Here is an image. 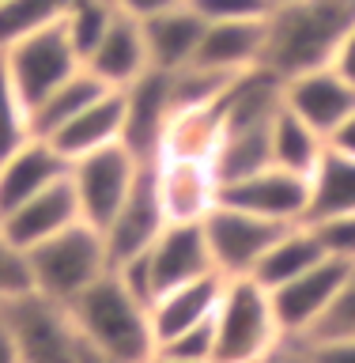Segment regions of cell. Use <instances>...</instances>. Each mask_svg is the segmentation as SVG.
<instances>
[{
  "label": "cell",
  "mask_w": 355,
  "mask_h": 363,
  "mask_svg": "<svg viewBox=\"0 0 355 363\" xmlns=\"http://www.w3.org/2000/svg\"><path fill=\"white\" fill-rule=\"evenodd\" d=\"M113 16H118V4H113V0H72V8L64 11L61 27L68 34V42L76 45L79 61H87V53L98 45V38L106 34Z\"/></svg>",
  "instance_id": "obj_29"
},
{
  "label": "cell",
  "mask_w": 355,
  "mask_h": 363,
  "mask_svg": "<svg viewBox=\"0 0 355 363\" xmlns=\"http://www.w3.org/2000/svg\"><path fill=\"white\" fill-rule=\"evenodd\" d=\"M223 133V113L220 102L215 106H201V110H178L170 118L163 140H159V155H181V159H212L215 144Z\"/></svg>",
  "instance_id": "obj_27"
},
{
  "label": "cell",
  "mask_w": 355,
  "mask_h": 363,
  "mask_svg": "<svg viewBox=\"0 0 355 363\" xmlns=\"http://www.w3.org/2000/svg\"><path fill=\"white\" fill-rule=\"evenodd\" d=\"M299 340L303 345H314V340H355V265L340 280V288L325 303V311L317 314V322Z\"/></svg>",
  "instance_id": "obj_30"
},
{
  "label": "cell",
  "mask_w": 355,
  "mask_h": 363,
  "mask_svg": "<svg viewBox=\"0 0 355 363\" xmlns=\"http://www.w3.org/2000/svg\"><path fill=\"white\" fill-rule=\"evenodd\" d=\"M303 348L310 363H355V340H314V345H303Z\"/></svg>",
  "instance_id": "obj_36"
},
{
  "label": "cell",
  "mask_w": 355,
  "mask_h": 363,
  "mask_svg": "<svg viewBox=\"0 0 355 363\" xmlns=\"http://www.w3.org/2000/svg\"><path fill=\"white\" fill-rule=\"evenodd\" d=\"M163 227H167V212H163V204H159L155 174H152V163H147L144 174L136 178V186L129 189V197L121 201V208L113 212V220L102 227L110 261L113 265H125V261H133L136 254H144V250L163 235Z\"/></svg>",
  "instance_id": "obj_12"
},
{
  "label": "cell",
  "mask_w": 355,
  "mask_h": 363,
  "mask_svg": "<svg viewBox=\"0 0 355 363\" xmlns=\"http://www.w3.org/2000/svg\"><path fill=\"white\" fill-rule=\"evenodd\" d=\"M68 318L84 348L106 363H144L155 352L147 303L121 280L118 269H110L79 299L68 303Z\"/></svg>",
  "instance_id": "obj_1"
},
{
  "label": "cell",
  "mask_w": 355,
  "mask_h": 363,
  "mask_svg": "<svg viewBox=\"0 0 355 363\" xmlns=\"http://www.w3.org/2000/svg\"><path fill=\"white\" fill-rule=\"evenodd\" d=\"M72 0H4L0 4V50L34 30H45L64 19Z\"/></svg>",
  "instance_id": "obj_28"
},
{
  "label": "cell",
  "mask_w": 355,
  "mask_h": 363,
  "mask_svg": "<svg viewBox=\"0 0 355 363\" xmlns=\"http://www.w3.org/2000/svg\"><path fill=\"white\" fill-rule=\"evenodd\" d=\"M34 136L30 129V110L27 102L19 99L16 84H11L4 57H0V159H8L16 147H23Z\"/></svg>",
  "instance_id": "obj_31"
},
{
  "label": "cell",
  "mask_w": 355,
  "mask_h": 363,
  "mask_svg": "<svg viewBox=\"0 0 355 363\" xmlns=\"http://www.w3.org/2000/svg\"><path fill=\"white\" fill-rule=\"evenodd\" d=\"M140 27H144V45H147V68L178 72V68L193 65L208 23L189 4H178V8L159 11V16L140 19Z\"/></svg>",
  "instance_id": "obj_21"
},
{
  "label": "cell",
  "mask_w": 355,
  "mask_h": 363,
  "mask_svg": "<svg viewBox=\"0 0 355 363\" xmlns=\"http://www.w3.org/2000/svg\"><path fill=\"white\" fill-rule=\"evenodd\" d=\"M333 68L355 87V27L344 34V42H340V50H337V57H333Z\"/></svg>",
  "instance_id": "obj_38"
},
{
  "label": "cell",
  "mask_w": 355,
  "mask_h": 363,
  "mask_svg": "<svg viewBox=\"0 0 355 363\" xmlns=\"http://www.w3.org/2000/svg\"><path fill=\"white\" fill-rule=\"evenodd\" d=\"M159 352L167 356H178V359H193V363H215V333H212V318L201 325L186 329V333L170 337L159 345Z\"/></svg>",
  "instance_id": "obj_33"
},
{
  "label": "cell",
  "mask_w": 355,
  "mask_h": 363,
  "mask_svg": "<svg viewBox=\"0 0 355 363\" xmlns=\"http://www.w3.org/2000/svg\"><path fill=\"white\" fill-rule=\"evenodd\" d=\"M30 291V269H27V254L4 238L0 231V303L4 299H16V295Z\"/></svg>",
  "instance_id": "obj_34"
},
{
  "label": "cell",
  "mask_w": 355,
  "mask_h": 363,
  "mask_svg": "<svg viewBox=\"0 0 355 363\" xmlns=\"http://www.w3.org/2000/svg\"><path fill=\"white\" fill-rule=\"evenodd\" d=\"M113 4L133 19H147V16H159V11H167V8L186 4V0H113Z\"/></svg>",
  "instance_id": "obj_37"
},
{
  "label": "cell",
  "mask_w": 355,
  "mask_h": 363,
  "mask_svg": "<svg viewBox=\"0 0 355 363\" xmlns=\"http://www.w3.org/2000/svg\"><path fill=\"white\" fill-rule=\"evenodd\" d=\"M0 57H4V68H8L16 91H19V99L27 102V110L34 106V102H42L57 84H64L72 72L84 68V61H79L76 45L68 42L61 23H53V27L34 30V34H27V38L4 45Z\"/></svg>",
  "instance_id": "obj_8"
},
{
  "label": "cell",
  "mask_w": 355,
  "mask_h": 363,
  "mask_svg": "<svg viewBox=\"0 0 355 363\" xmlns=\"http://www.w3.org/2000/svg\"><path fill=\"white\" fill-rule=\"evenodd\" d=\"M152 174L167 223H201L220 204V178L208 159L159 155L152 159Z\"/></svg>",
  "instance_id": "obj_11"
},
{
  "label": "cell",
  "mask_w": 355,
  "mask_h": 363,
  "mask_svg": "<svg viewBox=\"0 0 355 363\" xmlns=\"http://www.w3.org/2000/svg\"><path fill=\"white\" fill-rule=\"evenodd\" d=\"M310 227H314L317 242L325 246V254H329V257L355 265V212L329 216V220H317V223H310Z\"/></svg>",
  "instance_id": "obj_32"
},
{
  "label": "cell",
  "mask_w": 355,
  "mask_h": 363,
  "mask_svg": "<svg viewBox=\"0 0 355 363\" xmlns=\"http://www.w3.org/2000/svg\"><path fill=\"white\" fill-rule=\"evenodd\" d=\"M329 147H337V152H344V155L355 159V110L333 129V136H329Z\"/></svg>",
  "instance_id": "obj_39"
},
{
  "label": "cell",
  "mask_w": 355,
  "mask_h": 363,
  "mask_svg": "<svg viewBox=\"0 0 355 363\" xmlns=\"http://www.w3.org/2000/svg\"><path fill=\"white\" fill-rule=\"evenodd\" d=\"M265 363H310V359H306V348L299 345V340H283Z\"/></svg>",
  "instance_id": "obj_40"
},
{
  "label": "cell",
  "mask_w": 355,
  "mask_h": 363,
  "mask_svg": "<svg viewBox=\"0 0 355 363\" xmlns=\"http://www.w3.org/2000/svg\"><path fill=\"white\" fill-rule=\"evenodd\" d=\"M102 91H110V87L102 84L95 72H87V68L72 72L64 84H57L42 102H34V106H30V129H34V136L57 133L64 121H72L79 110H87Z\"/></svg>",
  "instance_id": "obj_26"
},
{
  "label": "cell",
  "mask_w": 355,
  "mask_h": 363,
  "mask_svg": "<svg viewBox=\"0 0 355 363\" xmlns=\"http://www.w3.org/2000/svg\"><path fill=\"white\" fill-rule=\"evenodd\" d=\"M201 223H204V238H208L212 265L220 277H254L257 261L265 257V250L288 227V223L261 220L254 212L231 208V204H215Z\"/></svg>",
  "instance_id": "obj_9"
},
{
  "label": "cell",
  "mask_w": 355,
  "mask_h": 363,
  "mask_svg": "<svg viewBox=\"0 0 355 363\" xmlns=\"http://www.w3.org/2000/svg\"><path fill=\"white\" fill-rule=\"evenodd\" d=\"M269 4H272V8H276V4H291V0H269Z\"/></svg>",
  "instance_id": "obj_44"
},
{
  "label": "cell",
  "mask_w": 355,
  "mask_h": 363,
  "mask_svg": "<svg viewBox=\"0 0 355 363\" xmlns=\"http://www.w3.org/2000/svg\"><path fill=\"white\" fill-rule=\"evenodd\" d=\"M212 333L215 363H265L288 340L269 288L254 277L223 280L220 306L212 314Z\"/></svg>",
  "instance_id": "obj_3"
},
{
  "label": "cell",
  "mask_w": 355,
  "mask_h": 363,
  "mask_svg": "<svg viewBox=\"0 0 355 363\" xmlns=\"http://www.w3.org/2000/svg\"><path fill=\"white\" fill-rule=\"evenodd\" d=\"M283 106L291 113H299L306 125H314L329 140L337 125L355 110V87L333 65H322V68H310V72L283 79Z\"/></svg>",
  "instance_id": "obj_14"
},
{
  "label": "cell",
  "mask_w": 355,
  "mask_h": 363,
  "mask_svg": "<svg viewBox=\"0 0 355 363\" xmlns=\"http://www.w3.org/2000/svg\"><path fill=\"white\" fill-rule=\"evenodd\" d=\"M0 363H19V352H16V340H11L4 314H0Z\"/></svg>",
  "instance_id": "obj_41"
},
{
  "label": "cell",
  "mask_w": 355,
  "mask_h": 363,
  "mask_svg": "<svg viewBox=\"0 0 355 363\" xmlns=\"http://www.w3.org/2000/svg\"><path fill=\"white\" fill-rule=\"evenodd\" d=\"M0 314L11 329L19 363H84V340L68 318V306L38 291H23L0 303Z\"/></svg>",
  "instance_id": "obj_6"
},
{
  "label": "cell",
  "mask_w": 355,
  "mask_h": 363,
  "mask_svg": "<svg viewBox=\"0 0 355 363\" xmlns=\"http://www.w3.org/2000/svg\"><path fill=\"white\" fill-rule=\"evenodd\" d=\"M144 159L125 144L98 147L84 159L68 163V182L76 189L79 212L87 223H95L98 231L113 220V212L121 208V201L129 197V189L136 186V178L144 174Z\"/></svg>",
  "instance_id": "obj_7"
},
{
  "label": "cell",
  "mask_w": 355,
  "mask_h": 363,
  "mask_svg": "<svg viewBox=\"0 0 355 363\" xmlns=\"http://www.w3.org/2000/svg\"><path fill=\"white\" fill-rule=\"evenodd\" d=\"M261 57H265V19H227L204 27L193 65L238 76L246 68H257Z\"/></svg>",
  "instance_id": "obj_22"
},
{
  "label": "cell",
  "mask_w": 355,
  "mask_h": 363,
  "mask_svg": "<svg viewBox=\"0 0 355 363\" xmlns=\"http://www.w3.org/2000/svg\"><path fill=\"white\" fill-rule=\"evenodd\" d=\"M121 136H125V91L110 87L87 110H79L72 121H64L57 133H50L45 140L72 163V159L98 152V147L121 144Z\"/></svg>",
  "instance_id": "obj_17"
},
{
  "label": "cell",
  "mask_w": 355,
  "mask_h": 363,
  "mask_svg": "<svg viewBox=\"0 0 355 363\" xmlns=\"http://www.w3.org/2000/svg\"><path fill=\"white\" fill-rule=\"evenodd\" d=\"M223 280L220 272H208V277H197V280H186L178 288H167L159 291L147 314H152V329H155V348L163 340L186 333V329L208 322L220 306V295H223Z\"/></svg>",
  "instance_id": "obj_19"
},
{
  "label": "cell",
  "mask_w": 355,
  "mask_h": 363,
  "mask_svg": "<svg viewBox=\"0 0 355 363\" xmlns=\"http://www.w3.org/2000/svg\"><path fill=\"white\" fill-rule=\"evenodd\" d=\"M355 27V0H291L265 16V57L261 65L280 79L333 65V57Z\"/></svg>",
  "instance_id": "obj_2"
},
{
  "label": "cell",
  "mask_w": 355,
  "mask_h": 363,
  "mask_svg": "<svg viewBox=\"0 0 355 363\" xmlns=\"http://www.w3.org/2000/svg\"><path fill=\"white\" fill-rule=\"evenodd\" d=\"M204 23H227V19H265L269 0H186Z\"/></svg>",
  "instance_id": "obj_35"
},
{
  "label": "cell",
  "mask_w": 355,
  "mask_h": 363,
  "mask_svg": "<svg viewBox=\"0 0 355 363\" xmlns=\"http://www.w3.org/2000/svg\"><path fill=\"white\" fill-rule=\"evenodd\" d=\"M84 68L95 72L106 87H129L133 79H140L147 72V45H144L140 19L125 16L118 8V16H113V23L106 27V34H102L98 45L87 53Z\"/></svg>",
  "instance_id": "obj_20"
},
{
  "label": "cell",
  "mask_w": 355,
  "mask_h": 363,
  "mask_svg": "<svg viewBox=\"0 0 355 363\" xmlns=\"http://www.w3.org/2000/svg\"><path fill=\"white\" fill-rule=\"evenodd\" d=\"M0 4H4V0H0Z\"/></svg>",
  "instance_id": "obj_45"
},
{
  "label": "cell",
  "mask_w": 355,
  "mask_h": 363,
  "mask_svg": "<svg viewBox=\"0 0 355 363\" xmlns=\"http://www.w3.org/2000/svg\"><path fill=\"white\" fill-rule=\"evenodd\" d=\"M144 363H193V359H178V356H167V352H159V348H155Z\"/></svg>",
  "instance_id": "obj_42"
},
{
  "label": "cell",
  "mask_w": 355,
  "mask_h": 363,
  "mask_svg": "<svg viewBox=\"0 0 355 363\" xmlns=\"http://www.w3.org/2000/svg\"><path fill=\"white\" fill-rule=\"evenodd\" d=\"M113 269L121 272V280L147 306H152V299L159 291L215 272L212 254H208V238H204V223H167L163 235L144 254H136L133 261L113 265Z\"/></svg>",
  "instance_id": "obj_5"
},
{
  "label": "cell",
  "mask_w": 355,
  "mask_h": 363,
  "mask_svg": "<svg viewBox=\"0 0 355 363\" xmlns=\"http://www.w3.org/2000/svg\"><path fill=\"white\" fill-rule=\"evenodd\" d=\"M306 201H310L306 174H295V170H283L272 163L220 186V204L254 212L272 223H306Z\"/></svg>",
  "instance_id": "obj_10"
},
{
  "label": "cell",
  "mask_w": 355,
  "mask_h": 363,
  "mask_svg": "<svg viewBox=\"0 0 355 363\" xmlns=\"http://www.w3.org/2000/svg\"><path fill=\"white\" fill-rule=\"evenodd\" d=\"M84 363H106V359H98V356H91V352L84 348Z\"/></svg>",
  "instance_id": "obj_43"
},
{
  "label": "cell",
  "mask_w": 355,
  "mask_h": 363,
  "mask_svg": "<svg viewBox=\"0 0 355 363\" xmlns=\"http://www.w3.org/2000/svg\"><path fill=\"white\" fill-rule=\"evenodd\" d=\"M325 147H329V140L314 129V125H306L299 113H291L288 106L276 110L272 129H269V159H272V167L295 170V174H310Z\"/></svg>",
  "instance_id": "obj_25"
},
{
  "label": "cell",
  "mask_w": 355,
  "mask_h": 363,
  "mask_svg": "<svg viewBox=\"0 0 355 363\" xmlns=\"http://www.w3.org/2000/svg\"><path fill=\"white\" fill-rule=\"evenodd\" d=\"M310 182V201H306V223L329 220V216L355 212V159L325 147L317 167L306 174Z\"/></svg>",
  "instance_id": "obj_23"
},
{
  "label": "cell",
  "mask_w": 355,
  "mask_h": 363,
  "mask_svg": "<svg viewBox=\"0 0 355 363\" xmlns=\"http://www.w3.org/2000/svg\"><path fill=\"white\" fill-rule=\"evenodd\" d=\"M23 254H27V269H30V291H38L61 306L79 299L91 284L113 269L106 238L87 220L64 227L45 242L23 250Z\"/></svg>",
  "instance_id": "obj_4"
},
{
  "label": "cell",
  "mask_w": 355,
  "mask_h": 363,
  "mask_svg": "<svg viewBox=\"0 0 355 363\" xmlns=\"http://www.w3.org/2000/svg\"><path fill=\"white\" fill-rule=\"evenodd\" d=\"M322 257H329V254H325V246L317 242L314 227L310 223H288L276 235V242L265 250V257L257 261L254 280L265 284V288H280V284L295 280L299 272L314 269Z\"/></svg>",
  "instance_id": "obj_24"
},
{
  "label": "cell",
  "mask_w": 355,
  "mask_h": 363,
  "mask_svg": "<svg viewBox=\"0 0 355 363\" xmlns=\"http://www.w3.org/2000/svg\"><path fill=\"white\" fill-rule=\"evenodd\" d=\"M79 220H84V212H79L76 189L64 174V178L50 182L45 189H38L30 201H23L19 208L0 216V231L19 250H30V246L45 242V238H53L57 231H64V227L79 223Z\"/></svg>",
  "instance_id": "obj_16"
},
{
  "label": "cell",
  "mask_w": 355,
  "mask_h": 363,
  "mask_svg": "<svg viewBox=\"0 0 355 363\" xmlns=\"http://www.w3.org/2000/svg\"><path fill=\"white\" fill-rule=\"evenodd\" d=\"M64 174H68V159L45 136H30L8 159H0V216L19 208L23 201H30L38 189H45L50 182Z\"/></svg>",
  "instance_id": "obj_18"
},
{
  "label": "cell",
  "mask_w": 355,
  "mask_h": 363,
  "mask_svg": "<svg viewBox=\"0 0 355 363\" xmlns=\"http://www.w3.org/2000/svg\"><path fill=\"white\" fill-rule=\"evenodd\" d=\"M348 261L337 257H322L314 269L299 272L295 280L280 284V288H269L272 306H276V318L283 325L288 340H299L306 329L317 322V314L325 311V303L333 299V291L340 288V280L348 277Z\"/></svg>",
  "instance_id": "obj_15"
},
{
  "label": "cell",
  "mask_w": 355,
  "mask_h": 363,
  "mask_svg": "<svg viewBox=\"0 0 355 363\" xmlns=\"http://www.w3.org/2000/svg\"><path fill=\"white\" fill-rule=\"evenodd\" d=\"M125 91V136L121 144L133 147L144 163H152L159 152L170 118H174V95H170V72L147 68L140 79H133Z\"/></svg>",
  "instance_id": "obj_13"
}]
</instances>
